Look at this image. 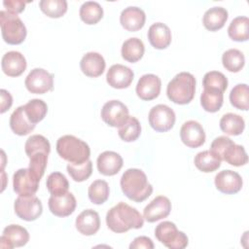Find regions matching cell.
Returning <instances> with one entry per match:
<instances>
[{"mask_svg": "<svg viewBox=\"0 0 249 249\" xmlns=\"http://www.w3.org/2000/svg\"><path fill=\"white\" fill-rule=\"evenodd\" d=\"M224 102V92L214 89H203L200 94V104L209 113L219 111Z\"/></svg>", "mask_w": 249, "mask_h": 249, "instance_id": "30", "label": "cell"}, {"mask_svg": "<svg viewBox=\"0 0 249 249\" xmlns=\"http://www.w3.org/2000/svg\"><path fill=\"white\" fill-rule=\"evenodd\" d=\"M49 209L57 217H67L71 215L76 208L77 201L74 195L66 192L61 195H52L49 198Z\"/></svg>", "mask_w": 249, "mask_h": 249, "instance_id": "16", "label": "cell"}, {"mask_svg": "<svg viewBox=\"0 0 249 249\" xmlns=\"http://www.w3.org/2000/svg\"><path fill=\"white\" fill-rule=\"evenodd\" d=\"M141 133V124L135 117H128V119L118 129L120 138L124 142L135 141Z\"/></svg>", "mask_w": 249, "mask_h": 249, "instance_id": "35", "label": "cell"}, {"mask_svg": "<svg viewBox=\"0 0 249 249\" xmlns=\"http://www.w3.org/2000/svg\"><path fill=\"white\" fill-rule=\"evenodd\" d=\"M81 19L89 25L97 23L103 17V8L95 1H87L80 8Z\"/></svg>", "mask_w": 249, "mask_h": 249, "instance_id": "32", "label": "cell"}, {"mask_svg": "<svg viewBox=\"0 0 249 249\" xmlns=\"http://www.w3.org/2000/svg\"><path fill=\"white\" fill-rule=\"evenodd\" d=\"M47 189L51 195H61L68 192L69 182L65 175L60 172H53L47 178Z\"/></svg>", "mask_w": 249, "mask_h": 249, "instance_id": "41", "label": "cell"}, {"mask_svg": "<svg viewBox=\"0 0 249 249\" xmlns=\"http://www.w3.org/2000/svg\"><path fill=\"white\" fill-rule=\"evenodd\" d=\"M24 106V111L29 119V121L36 124L41 122L47 115L48 106L42 99L34 98L29 100Z\"/></svg>", "mask_w": 249, "mask_h": 249, "instance_id": "37", "label": "cell"}, {"mask_svg": "<svg viewBox=\"0 0 249 249\" xmlns=\"http://www.w3.org/2000/svg\"><path fill=\"white\" fill-rule=\"evenodd\" d=\"M214 183L216 189L226 195H233L238 193L243 185L241 176L232 170L225 169L216 174Z\"/></svg>", "mask_w": 249, "mask_h": 249, "instance_id": "15", "label": "cell"}, {"mask_svg": "<svg viewBox=\"0 0 249 249\" xmlns=\"http://www.w3.org/2000/svg\"><path fill=\"white\" fill-rule=\"evenodd\" d=\"M16 215L24 221H34L39 218L43 212L41 200L34 195L18 196L14 203Z\"/></svg>", "mask_w": 249, "mask_h": 249, "instance_id": "8", "label": "cell"}, {"mask_svg": "<svg viewBox=\"0 0 249 249\" xmlns=\"http://www.w3.org/2000/svg\"><path fill=\"white\" fill-rule=\"evenodd\" d=\"M26 59L24 55L17 51L6 53L1 60L3 72L9 77H18L26 69Z\"/></svg>", "mask_w": 249, "mask_h": 249, "instance_id": "20", "label": "cell"}, {"mask_svg": "<svg viewBox=\"0 0 249 249\" xmlns=\"http://www.w3.org/2000/svg\"><path fill=\"white\" fill-rule=\"evenodd\" d=\"M161 81L155 74H145L140 77L136 85V93L142 100L150 101L160 95Z\"/></svg>", "mask_w": 249, "mask_h": 249, "instance_id": "17", "label": "cell"}, {"mask_svg": "<svg viewBox=\"0 0 249 249\" xmlns=\"http://www.w3.org/2000/svg\"><path fill=\"white\" fill-rule=\"evenodd\" d=\"M24 85L31 93L43 94L53 89V76L43 68H34L26 76Z\"/></svg>", "mask_w": 249, "mask_h": 249, "instance_id": "11", "label": "cell"}, {"mask_svg": "<svg viewBox=\"0 0 249 249\" xmlns=\"http://www.w3.org/2000/svg\"><path fill=\"white\" fill-rule=\"evenodd\" d=\"M148 40L155 49H166L171 43V31L162 22L153 23L148 30Z\"/></svg>", "mask_w": 249, "mask_h": 249, "instance_id": "25", "label": "cell"}, {"mask_svg": "<svg viewBox=\"0 0 249 249\" xmlns=\"http://www.w3.org/2000/svg\"><path fill=\"white\" fill-rule=\"evenodd\" d=\"M196 92V78L189 72H180L168 83L166 94L172 102L185 105L190 103Z\"/></svg>", "mask_w": 249, "mask_h": 249, "instance_id": "5", "label": "cell"}, {"mask_svg": "<svg viewBox=\"0 0 249 249\" xmlns=\"http://www.w3.org/2000/svg\"><path fill=\"white\" fill-rule=\"evenodd\" d=\"M194 162L198 170L205 173L213 172L221 166V160L210 150L197 153Z\"/></svg>", "mask_w": 249, "mask_h": 249, "instance_id": "33", "label": "cell"}, {"mask_svg": "<svg viewBox=\"0 0 249 249\" xmlns=\"http://www.w3.org/2000/svg\"><path fill=\"white\" fill-rule=\"evenodd\" d=\"M205 132L202 125L194 120L185 122L180 129V138L189 148H198L205 142Z\"/></svg>", "mask_w": 249, "mask_h": 249, "instance_id": "14", "label": "cell"}, {"mask_svg": "<svg viewBox=\"0 0 249 249\" xmlns=\"http://www.w3.org/2000/svg\"><path fill=\"white\" fill-rule=\"evenodd\" d=\"M40 178L29 168H19L13 175L14 191L18 196L35 195L39 189Z\"/></svg>", "mask_w": 249, "mask_h": 249, "instance_id": "9", "label": "cell"}, {"mask_svg": "<svg viewBox=\"0 0 249 249\" xmlns=\"http://www.w3.org/2000/svg\"><path fill=\"white\" fill-rule=\"evenodd\" d=\"M35 125L29 121L23 105L18 106L10 117V127L17 135L24 136L29 134L35 128Z\"/></svg>", "mask_w": 249, "mask_h": 249, "instance_id": "26", "label": "cell"}, {"mask_svg": "<svg viewBox=\"0 0 249 249\" xmlns=\"http://www.w3.org/2000/svg\"><path fill=\"white\" fill-rule=\"evenodd\" d=\"M67 172L69 173L70 177L75 182H83L87 180L92 173V162L90 160L87 161L76 164V163H68L66 166Z\"/></svg>", "mask_w": 249, "mask_h": 249, "instance_id": "42", "label": "cell"}, {"mask_svg": "<svg viewBox=\"0 0 249 249\" xmlns=\"http://www.w3.org/2000/svg\"><path fill=\"white\" fill-rule=\"evenodd\" d=\"M146 20L144 11L138 7H127L122 11L120 16V22L122 26L130 32L141 29Z\"/></svg>", "mask_w": 249, "mask_h": 249, "instance_id": "24", "label": "cell"}, {"mask_svg": "<svg viewBox=\"0 0 249 249\" xmlns=\"http://www.w3.org/2000/svg\"><path fill=\"white\" fill-rule=\"evenodd\" d=\"M24 151L28 158L39 152H45L47 154H50L51 144L45 136L41 134H34L26 140L24 144Z\"/></svg>", "mask_w": 249, "mask_h": 249, "instance_id": "39", "label": "cell"}, {"mask_svg": "<svg viewBox=\"0 0 249 249\" xmlns=\"http://www.w3.org/2000/svg\"><path fill=\"white\" fill-rule=\"evenodd\" d=\"M155 236L169 249H184L188 246L189 239L185 232L178 231L174 223L163 221L155 230Z\"/></svg>", "mask_w": 249, "mask_h": 249, "instance_id": "7", "label": "cell"}, {"mask_svg": "<svg viewBox=\"0 0 249 249\" xmlns=\"http://www.w3.org/2000/svg\"><path fill=\"white\" fill-rule=\"evenodd\" d=\"M145 47L143 42L136 37L129 38L123 43L121 53L124 60L134 63L140 60L144 54Z\"/></svg>", "mask_w": 249, "mask_h": 249, "instance_id": "28", "label": "cell"}, {"mask_svg": "<svg viewBox=\"0 0 249 249\" xmlns=\"http://www.w3.org/2000/svg\"><path fill=\"white\" fill-rule=\"evenodd\" d=\"M106 62L104 57L95 52H89L83 55L80 61V67L82 72L91 78L99 77L105 70Z\"/></svg>", "mask_w": 249, "mask_h": 249, "instance_id": "23", "label": "cell"}, {"mask_svg": "<svg viewBox=\"0 0 249 249\" xmlns=\"http://www.w3.org/2000/svg\"><path fill=\"white\" fill-rule=\"evenodd\" d=\"M223 66L230 72H239L244 64L245 57L242 52L237 49H230L226 51L222 55Z\"/></svg>", "mask_w": 249, "mask_h": 249, "instance_id": "34", "label": "cell"}, {"mask_svg": "<svg viewBox=\"0 0 249 249\" xmlns=\"http://www.w3.org/2000/svg\"><path fill=\"white\" fill-rule=\"evenodd\" d=\"M29 240L27 230L19 225H9L3 230L0 238V246L4 249H12L15 247L24 246Z\"/></svg>", "mask_w": 249, "mask_h": 249, "instance_id": "13", "label": "cell"}, {"mask_svg": "<svg viewBox=\"0 0 249 249\" xmlns=\"http://www.w3.org/2000/svg\"><path fill=\"white\" fill-rule=\"evenodd\" d=\"M0 25L4 41L10 45L21 44L26 38V27L18 15L2 10Z\"/></svg>", "mask_w": 249, "mask_h": 249, "instance_id": "6", "label": "cell"}, {"mask_svg": "<svg viewBox=\"0 0 249 249\" xmlns=\"http://www.w3.org/2000/svg\"><path fill=\"white\" fill-rule=\"evenodd\" d=\"M228 18L229 14L225 8L212 7L204 13L202 22L207 30L217 31L225 25Z\"/></svg>", "mask_w": 249, "mask_h": 249, "instance_id": "27", "label": "cell"}, {"mask_svg": "<svg viewBox=\"0 0 249 249\" xmlns=\"http://www.w3.org/2000/svg\"><path fill=\"white\" fill-rule=\"evenodd\" d=\"M202 86L203 89H214L224 92L228 88V79L222 72L210 71L203 76Z\"/></svg>", "mask_w": 249, "mask_h": 249, "instance_id": "43", "label": "cell"}, {"mask_svg": "<svg viewBox=\"0 0 249 249\" xmlns=\"http://www.w3.org/2000/svg\"><path fill=\"white\" fill-rule=\"evenodd\" d=\"M49 154L45 152H39L29 157V168L41 179L45 173V169L48 163Z\"/></svg>", "mask_w": 249, "mask_h": 249, "instance_id": "44", "label": "cell"}, {"mask_svg": "<svg viewBox=\"0 0 249 249\" xmlns=\"http://www.w3.org/2000/svg\"><path fill=\"white\" fill-rule=\"evenodd\" d=\"M210 151L221 161L225 160L233 166H241L248 161V156L244 147L235 144L227 136L216 137L211 143Z\"/></svg>", "mask_w": 249, "mask_h": 249, "instance_id": "3", "label": "cell"}, {"mask_svg": "<svg viewBox=\"0 0 249 249\" xmlns=\"http://www.w3.org/2000/svg\"><path fill=\"white\" fill-rule=\"evenodd\" d=\"M130 249H139V248H145V249H153L154 243L152 239L148 236H138L133 239V241L129 245Z\"/></svg>", "mask_w": 249, "mask_h": 249, "instance_id": "46", "label": "cell"}, {"mask_svg": "<svg viewBox=\"0 0 249 249\" xmlns=\"http://www.w3.org/2000/svg\"><path fill=\"white\" fill-rule=\"evenodd\" d=\"M231 104L236 109L247 111L249 108V88L246 84H238L230 93Z\"/></svg>", "mask_w": 249, "mask_h": 249, "instance_id": "36", "label": "cell"}, {"mask_svg": "<svg viewBox=\"0 0 249 249\" xmlns=\"http://www.w3.org/2000/svg\"><path fill=\"white\" fill-rule=\"evenodd\" d=\"M120 184L125 196L135 202L144 201L153 193V186L146 174L138 168L126 169L121 177Z\"/></svg>", "mask_w": 249, "mask_h": 249, "instance_id": "2", "label": "cell"}, {"mask_svg": "<svg viewBox=\"0 0 249 249\" xmlns=\"http://www.w3.org/2000/svg\"><path fill=\"white\" fill-rule=\"evenodd\" d=\"M104 123L112 127H120L128 119V109L120 100L107 101L100 112Z\"/></svg>", "mask_w": 249, "mask_h": 249, "instance_id": "12", "label": "cell"}, {"mask_svg": "<svg viewBox=\"0 0 249 249\" xmlns=\"http://www.w3.org/2000/svg\"><path fill=\"white\" fill-rule=\"evenodd\" d=\"M124 160L120 154L113 151H105L101 153L96 160L99 173L105 176L116 175L123 167Z\"/></svg>", "mask_w": 249, "mask_h": 249, "instance_id": "21", "label": "cell"}, {"mask_svg": "<svg viewBox=\"0 0 249 249\" xmlns=\"http://www.w3.org/2000/svg\"><path fill=\"white\" fill-rule=\"evenodd\" d=\"M75 226L77 231L83 235H93L100 228L99 215L92 209H86L77 216Z\"/></svg>", "mask_w": 249, "mask_h": 249, "instance_id": "22", "label": "cell"}, {"mask_svg": "<svg viewBox=\"0 0 249 249\" xmlns=\"http://www.w3.org/2000/svg\"><path fill=\"white\" fill-rule=\"evenodd\" d=\"M26 2L20 1V0H8L4 1L3 5L6 8V11L12 14H19L24 10Z\"/></svg>", "mask_w": 249, "mask_h": 249, "instance_id": "45", "label": "cell"}, {"mask_svg": "<svg viewBox=\"0 0 249 249\" xmlns=\"http://www.w3.org/2000/svg\"><path fill=\"white\" fill-rule=\"evenodd\" d=\"M106 224L112 231L122 233L131 229H141L144 225V217L136 208L121 201L108 210Z\"/></svg>", "mask_w": 249, "mask_h": 249, "instance_id": "1", "label": "cell"}, {"mask_svg": "<svg viewBox=\"0 0 249 249\" xmlns=\"http://www.w3.org/2000/svg\"><path fill=\"white\" fill-rule=\"evenodd\" d=\"M228 34L233 41H247L249 38V18L247 17L234 18L228 27Z\"/></svg>", "mask_w": 249, "mask_h": 249, "instance_id": "31", "label": "cell"}, {"mask_svg": "<svg viewBox=\"0 0 249 249\" xmlns=\"http://www.w3.org/2000/svg\"><path fill=\"white\" fill-rule=\"evenodd\" d=\"M148 120L153 129L158 132H165L173 127L176 116L174 111L167 105L158 104L150 110Z\"/></svg>", "mask_w": 249, "mask_h": 249, "instance_id": "10", "label": "cell"}, {"mask_svg": "<svg viewBox=\"0 0 249 249\" xmlns=\"http://www.w3.org/2000/svg\"><path fill=\"white\" fill-rule=\"evenodd\" d=\"M220 128L228 135L236 136L243 132L245 128V122L241 116L234 113H228L221 118Z\"/></svg>", "mask_w": 249, "mask_h": 249, "instance_id": "29", "label": "cell"}, {"mask_svg": "<svg viewBox=\"0 0 249 249\" xmlns=\"http://www.w3.org/2000/svg\"><path fill=\"white\" fill-rule=\"evenodd\" d=\"M110 194L109 185L104 180H95L93 181L88 190V195L89 200L94 204H102L104 203Z\"/></svg>", "mask_w": 249, "mask_h": 249, "instance_id": "38", "label": "cell"}, {"mask_svg": "<svg viewBox=\"0 0 249 249\" xmlns=\"http://www.w3.org/2000/svg\"><path fill=\"white\" fill-rule=\"evenodd\" d=\"M56 152L69 163L80 164L89 160V146L74 135H63L56 141Z\"/></svg>", "mask_w": 249, "mask_h": 249, "instance_id": "4", "label": "cell"}, {"mask_svg": "<svg viewBox=\"0 0 249 249\" xmlns=\"http://www.w3.org/2000/svg\"><path fill=\"white\" fill-rule=\"evenodd\" d=\"M39 7L47 17L52 18H58L67 12L65 0H41Z\"/></svg>", "mask_w": 249, "mask_h": 249, "instance_id": "40", "label": "cell"}, {"mask_svg": "<svg viewBox=\"0 0 249 249\" xmlns=\"http://www.w3.org/2000/svg\"><path fill=\"white\" fill-rule=\"evenodd\" d=\"M134 78L133 71L123 64L112 65L106 74V81L114 89H126Z\"/></svg>", "mask_w": 249, "mask_h": 249, "instance_id": "19", "label": "cell"}, {"mask_svg": "<svg viewBox=\"0 0 249 249\" xmlns=\"http://www.w3.org/2000/svg\"><path fill=\"white\" fill-rule=\"evenodd\" d=\"M0 94H1V110H0V112H1V114H3L11 108V106L13 104V97H12L11 93L4 89H2L0 90Z\"/></svg>", "mask_w": 249, "mask_h": 249, "instance_id": "47", "label": "cell"}, {"mask_svg": "<svg viewBox=\"0 0 249 249\" xmlns=\"http://www.w3.org/2000/svg\"><path fill=\"white\" fill-rule=\"evenodd\" d=\"M171 211V202L164 196H156L143 210V217L149 223L166 218Z\"/></svg>", "mask_w": 249, "mask_h": 249, "instance_id": "18", "label": "cell"}]
</instances>
